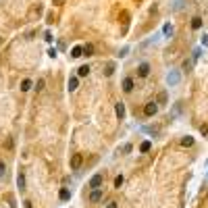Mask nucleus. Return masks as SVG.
I'll use <instances>...</instances> for the list:
<instances>
[{
	"instance_id": "nucleus-31",
	"label": "nucleus",
	"mask_w": 208,
	"mask_h": 208,
	"mask_svg": "<svg viewBox=\"0 0 208 208\" xmlns=\"http://www.w3.org/2000/svg\"><path fill=\"white\" fill-rule=\"evenodd\" d=\"M54 2H56V4H63V2H65V0H54Z\"/></svg>"
},
{
	"instance_id": "nucleus-24",
	"label": "nucleus",
	"mask_w": 208,
	"mask_h": 208,
	"mask_svg": "<svg viewBox=\"0 0 208 208\" xmlns=\"http://www.w3.org/2000/svg\"><path fill=\"white\" fill-rule=\"evenodd\" d=\"M4 171H6V165L0 160V177H4Z\"/></svg>"
},
{
	"instance_id": "nucleus-32",
	"label": "nucleus",
	"mask_w": 208,
	"mask_h": 208,
	"mask_svg": "<svg viewBox=\"0 0 208 208\" xmlns=\"http://www.w3.org/2000/svg\"><path fill=\"white\" fill-rule=\"evenodd\" d=\"M0 44H2V38H0Z\"/></svg>"
},
{
	"instance_id": "nucleus-20",
	"label": "nucleus",
	"mask_w": 208,
	"mask_h": 208,
	"mask_svg": "<svg viewBox=\"0 0 208 208\" xmlns=\"http://www.w3.org/2000/svg\"><path fill=\"white\" fill-rule=\"evenodd\" d=\"M121 185H123V175L115 177V187H117V189H121Z\"/></svg>"
},
{
	"instance_id": "nucleus-25",
	"label": "nucleus",
	"mask_w": 208,
	"mask_h": 208,
	"mask_svg": "<svg viewBox=\"0 0 208 208\" xmlns=\"http://www.w3.org/2000/svg\"><path fill=\"white\" fill-rule=\"evenodd\" d=\"M183 69H185V73H189V69H192V63H187V60H185V63H183Z\"/></svg>"
},
{
	"instance_id": "nucleus-17",
	"label": "nucleus",
	"mask_w": 208,
	"mask_h": 208,
	"mask_svg": "<svg viewBox=\"0 0 208 208\" xmlns=\"http://www.w3.org/2000/svg\"><path fill=\"white\" fill-rule=\"evenodd\" d=\"M181 146H185V148L194 146V137H189V135H187V137H183V139H181Z\"/></svg>"
},
{
	"instance_id": "nucleus-13",
	"label": "nucleus",
	"mask_w": 208,
	"mask_h": 208,
	"mask_svg": "<svg viewBox=\"0 0 208 208\" xmlns=\"http://www.w3.org/2000/svg\"><path fill=\"white\" fill-rule=\"evenodd\" d=\"M58 198H60V200H69V198H71V192H69L67 187H63L60 194H58Z\"/></svg>"
},
{
	"instance_id": "nucleus-19",
	"label": "nucleus",
	"mask_w": 208,
	"mask_h": 208,
	"mask_svg": "<svg viewBox=\"0 0 208 208\" xmlns=\"http://www.w3.org/2000/svg\"><path fill=\"white\" fill-rule=\"evenodd\" d=\"M156 104H166V92H160V94H158V100H156Z\"/></svg>"
},
{
	"instance_id": "nucleus-3",
	"label": "nucleus",
	"mask_w": 208,
	"mask_h": 208,
	"mask_svg": "<svg viewBox=\"0 0 208 208\" xmlns=\"http://www.w3.org/2000/svg\"><path fill=\"white\" fill-rule=\"evenodd\" d=\"M81 163H83L81 154H73V156H71V168H73V171H77V168L81 166Z\"/></svg>"
},
{
	"instance_id": "nucleus-27",
	"label": "nucleus",
	"mask_w": 208,
	"mask_h": 208,
	"mask_svg": "<svg viewBox=\"0 0 208 208\" xmlns=\"http://www.w3.org/2000/svg\"><path fill=\"white\" fill-rule=\"evenodd\" d=\"M123 152H125V154H127V152H131V144H125V146H123Z\"/></svg>"
},
{
	"instance_id": "nucleus-12",
	"label": "nucleus",
	"mask_w": 208,
	"mask_h": 208,
	"mask_svg": "<svg viewBox=\"0 0 208 208\" xmlns=\"http://www.w3.org/2000/svg\"><path fill=\"white\" fill-rule=\"evenodd\" d=\"M87 73H89V67H87V65H81V67L77 69V77H85Z\"/></svg>"
},
{
	"instance_id": "nucleus-6",
	"label": "nucleus",
	"mask_w": 208,
	"mask_h": 208,
	"mask_svg": "<svg viewBox=\"0 0 208 208\" xmlns=\"http://www.w3.org/2000/svg\"><path fill=\"white\" fill-rule=\"evenodd\" d=\"M102 196H104V192L98 187V189H94V192L89 194V202H100V200H102Z\"/></svg>"
},
{
	"instance_id": "nucleus-1",
	"label": "nucleus",
	"mask_w": 208,
	"mask_h": 208,
	"mask_svg": "<svg viewBox=\"0 0 208 208\" xmlns=\"http://www.w3.org/2000/svg\"><path fill=\"white\" fill-rule=\"evenodd\" d=\"M156 113H158V104H156L154 100H152V102H146V106H144V115H146V117H154Z\"/></svg>"
},
{
	"instance_id": "nucleus-22",
	"label": "nucleus",
	"mask_w": 208,
	"mask_h": 208,
	"mask_svg": "<svg viewBox=\"0 0 208 208\" xmlns=\"http://www.w3.org/2000/svg\"><path fill=\"white\" fill-rule=\"evenodd\" d=\"M44 85H46V81H44V79H38V83H36V89H38V92H42V89H44Z\"/></svg>"
},
{
	"instance_id": "nucleus-28",
	"label": "nucleus",
	"mask_w": 208,
	"mask_h": 208,
	"mask_svg": "<svg viewBox=\"0 0 208 208\" xmlns=\"http://www.w3.org/2000/svg\"><path fill=\"white\" fill-rule=\"evenodd\" d=\"M192 58H194V60H198V58H200V50H194V56H192Z\"/></svg>"
},
{
	"instance_id": "nucleus-5",
	"label": "nucleus",
	"mask_w": 208,
	"mask_h": 208,
	"mask_svg": "<svg viewBox=\"0 0 208 208\" xmlns=\"http://www.w3.org/2000/svg\"><path fill=\"white\" fill-rule=\"evenodd\" d=\"M137 75H139V77H148V75H150V65H148V63H142V65L137 67Z\"/></svg>"
},
{
	"instance_id": "nucleus-16",
	"label": "nucleus",
	"mask_w": 208,
	"mask_h": 208,
	"mask_svg": "<svg viewBox=\"0 0 208 208\" xmlns=\"http://www.w3.org/2000/svg\"><path fill=\"white\" fill-rule=\"evenodd\" d=\"M83 54H85V56H92V54H94V46H92V44H85V46H83Z\"/></svg>"
},
{
	"instance_id": "nucleus-14",
	"label": "nucleus",
	"mask_w": 208,
	"mask_h": 208,
	"mask_svg": "<svg viewBox=\"0 0 208 208\" xmlns=\"http://www.w3.org/2000/svg\"><path fill=\"white\" fill-rule=\"evenodd\" d=\"M27 89H31V79H23L21 81V92H27Z\"/></svg>"
},
{
	"instance_id": "nucleus-8",
	"label": "nucleus",
	"mask_w": 208,
	"mask_h": 208,
	"mask_svg": "<svg viewBox=\"0 0 208 208\" xmlns=\"http://www.w3.org/2000/svg\"><path fill=\"white\" fill-rule=\"evenodd\" d=\"M115 113H117V117H119L121 121L125 119V104L123 102H117V104H115Z\"/></svg>"
},
{
	"instance_id": "nucleus-29",
	"label": "nucleus",
	"mask_w": 208,
	"mask_h": 208,
	"mask_svg": "<svg viewBox=\"0 0 208 208\" xmlns=\"http://www.w3.org/2000/svg\"><path fill=\"white\" fill-rule=\"evenodd\" d=\"M106 208H117V202H108V204H106Z\"/></svg>"
},
{
	"instance_id": "nucleus-2",
	"label": "nucleus",
	"mask_w": 208,
	"mask_h": 208,
	"mask_svg": "<svg viewBox=\"0 0 208 208\" xmlns=\"http://www.w3.org/2000/svg\"><path fill=\"white\" fill-rule=\"evenodd\" d=\"M102 183H104V175H102V173H98V175H94V177L89 179V187H92V189L102 187Z\"/></svg>"
},
{
	"instance_id": "nucleus-9",
	"label": "nucleus",
	"mask_w": 208,
	"mask_h": 208,
	"mask_svg": "<svg viewBox=\"0 0 208 208\" xmlns=\"http://www.w3.org/2000/svg\"><path fill=\"white\" fill-rule=\"evenodd\" d=\"M77 87H79V77H77V75L69 77V92H75Z\"/></svg>"
},
{
	"instance_id": "nucleus-4",
	"label": "nucleus",
	"mask_w": 208,
	"mask_h": 208,
	"mask_svg": "<svg viewBox=\"0 0 208 208\" xmlns=\"http://www.w3.org/2000/svg\"><path fill=\"white\" fill-rule=\"evenodd\" d=\"M166 83H168L171 87L177 85V83H179V73H177V71H171V73L166 75Z\"/></svg>"
},
{
	"instance_id": "nucleus-30",
	"label": "nucleus",
	"mask_w": 208,
	"mask_h": 208,
	"mask_svg": "<svg viewBox=\"0 0 208 208\" xmlns=\"http://www.w3.org/2000/svg\"><path fill=\"white\" fill-rule=\"evenodd\" d=\"M23 208H31V202H25V206Z\"/></svg>"
},
{
	"instance_id": "nucleus-21",
	"label": "nucleus",
	"mask_w": 208,
	"mask_h": 208,
	"mask_svg": "<svg viewBox=\"0 0 208 208\" xmlns=\"http://www.w3.org/2000/svg\"><path fill=\"white\" fill-rule=\"evenodd\" d=\"M150 148H152V144H150V142H144V144L139 146V150H142V152H148Z\"/></svg>"
},
{
	"instance_id": "nucleus-15",
	"label": "nucleus",
	"mask_w": 208,
	"mask_h": 208,
	"mask_svg": "<svg viewBox=\"0 0 208 208\" xmlns=\"http://www.w3.org/2000/svg\"><path fill=\"white\" fill-rule=\"evenodd\" d=\"M192 27H194V29H200V27H202V19H200V17H194V19H192Z\"/></svg>"
},
{
	"instance_id": "nucleus-10",
	"label": "nucleus",
	"mask_w": 208,
	"mask_h": 208,
	"mask_svg": "<svg viewBox=\"0 0 208 208\" xmlns=\"http://www.w3.org/2000/svg\"><path fill=\"white\" fill-rule=\"evenodd\" d=\"M71 56H73V58H79V56H83V46H75V48L71 50Z\"/></svg>"
},
{
	"instance_id": "nucleus-23",
	"label": "nucleus",
	"mask_w": 208,
	"mask_h": 208,
	"mask_svg": "<svg viewBox=\"0 0 208 208\" xmlns=\"http://www.w3.org/2000/svg\"><path fill=\"white\" fill-rule=\"evenodd\" d=\"M165 34H166V36H173V25H168V23H166V25H165Z\"/></svg>"
},
{
	"instance_id": "nucleus-26",
	"label": "nucleus",
	"mask_w": 208,
	"mask_h": 208,
	"mask_svg": "<svg viewBox=\"0 0 208 208\" xmlns=\"http://www.w3.org/2000/svg\"><path fill=\"white\" fill-rule=\"evenodd\" d=\"M200 133H202V135H206V133H208V125H202V127H200Z\"/></svg>"
},
{
	"instance_id": "nucleus-7",
	"label": "nucleus",
	"mask_w": 208,
	"mask_h": 208,
	"mask_svg": "<svg viewBox=\"0 0 208 208\" xmlns=\"http://www.w3.org/2000/svg\"><path fill=\"white\" fill-rule=\"evenodd\" d=\"M123 92L125 94H131L133 92V79L131 77H125L123 79Z\"/></svg>"
},
{
	"instance_id": "nucleus-11",
	"label": "nucleus",
	"mask_w": 208,
	"mask_h": 208,
	"mask_svg": "<svg viewBox=\"0 0 208 208\" xmlns=\"http://www.w3.org/2000/svg\"><path fill=\"white\" fill-rule=\"evenodd\" d=\"M113 73H115V63H106V67H104V75L110 77Z\"/></svg>"
},
{
	"instance_id": "nucleus-18",
	"label": "nucleus",
	"mask_w": 208,
	"mask_h": 208,
	"mask_svg": "<svg viewBox=\"0 0 208 208\" xmlns=\"http://www.w3.org/2000/svg\"><path fill=\"white\" fill-rule=\"evenodd\" d=\"M17 185H19L21 189H25V177H23V173H19V177H17Z\"/></svg>"
}]
</instances>
